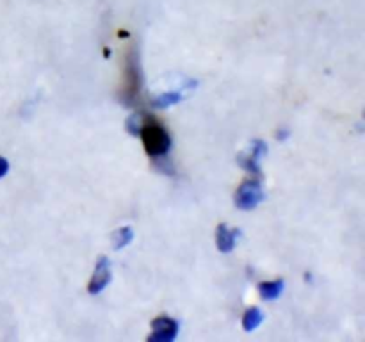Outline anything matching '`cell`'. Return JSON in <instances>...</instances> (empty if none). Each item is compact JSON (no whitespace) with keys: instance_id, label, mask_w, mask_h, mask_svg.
Masks as SVG:
<instances>
[{"instance_id":"1","label":"cell","mask_w":365,"mask_h":342,"mask_svg":"<svg viewBox=\"0 0 365 342\" xmlns=\"http://www.w3.org/2000/svg\"><path fill=\"white\" fill-rule=\"evenodd\" d=\"M139 135H141L146 153H148L150 157H153V159L168 155V152L171 150L170 134H168V130L159 123V121L155 120L143 121V127L141 130H139Z\"/></svg>"},{"instance_id":"2","label":"cell","mask_w":365,"mask_h":342,"mask_svg":"<svg viewBox=\"0 0 365 342\" xmlns=\"http://www.w3.org/2000/svg\"><path fill=\"white\" fill-rule=\"evenodd\" d=\"M264 198H266V195H264L260 177L250 178V180L242 182L235 191V207L241 210H253L262 203Z\"/></svg>"},{"instance_id":"3","label":"cell","mask_w":365,"mask_h":342,"mask_svg":"<svg viewBox=\"0 0 365 342\" xmlns=\"http://www.w3.org/2000/svg\"><path fill=\"white\" fill-rule=\"evenodd\" d=\"M180 326L175 319L166 316H160L153 319L152 333H150L148 342H173L177 338Z\"/></svg>"},{"instance_id":"4","label":"cell","mask_w":365,"mask_h":342,"mask_svg":"<svg viewBox=\"0 0 365 342\" xmlns=\"http://www.w3.org/2000/svg\"><path fill=\"white\" fill-rule=\"evenodd\" d=\"M110 278H113V271H110V260L107 256H98L95 266V273H93L91 280H89L88 292L89 294L96 296L110 284Z\"/></svg>"},{"instance_id":"5","label":"cell","mask_w":365,"mask_h":342,"mask_svg":"<svg viewBox=\"0 0 365 342\" xmlns=\"http://www.w3.org/2000/svg\"><path fill=\"white\" fill-rule=\"evenodd\" d=\"M241 232L237 228H230L228 224L221 223L216 230V246L221 253H230L237 246V239Z\"/></svg>"},{"instance_id":"6","label":"cell","mask_w":365,"mask_h":342,"mask_svg":"<svg viewBox=\"0 0 365 342\" xmlns=\"http://www.w3.org/2000/svg\"><path fill=\"white\" fill-rule=\"evenodd\" d=\"M127 96H135L139 93V88L143 84V77H141V71H139L138 63L134 59L128 61V66H127Z\"/></svg>"},{"instance_id":"7","label":"cell","mask_w":365,"mask_h":342,"mask_svg":"<svg viewBox=\"0 0 365 342\" xmlns=\"http://www.w3.org/2000/svg\"><path fill=\"white\" fill-rule=\"evenodd\" d=\"M285 281L284 280H273V281H262L259 284V294L262 296V299H267V301H273V299H278L284 292Z\"/></svg>"},{"instance_id":"8","label":"cell","mask_w":365,"mask_h":342,"mask_svg":"<svg viewBox=\"0 0 365 342\" xmlns=\"http://www.w3.org/2000/svg\"><path fill=\"white\" fill-rule=\"evenodd\" d=\"M262 321H264L262 310H260L259 306H252V309L246 310L245 316H242V328H245V331H253L262 324Z\"/></svg>"},{"instance_id":"9","label":"cell","mask_w":365,"mask_h":342,"mask_svg":"<svg viewBox=\"0 0 365 342\" xmlns=\"http://www.w3.org/2000/svg\"><path fill=\"white\" fill-rule=\"evenodd\" d=\"M182 93L180 91H170V93H163V95L155 96V98L152 100V105L155 107V109H168V107H173L177 105V103L182 102Z\"/></svg>"},{"instance_id":"10","label":"cell","mask_w":365,"mask_h":342,"mask_svg":"<svg viewBox=\"0 0 365 342\" xmlns=\"http://www.w3.org/2000/svg\"><path fill=\"white\" fill-rule=\"evenodd\" d=\"M132 239H134V230H132L130 227L118 228V230L113 234V248L116 249V252H120V249H123L125 246L130 244Z\"/></svg>"},{"instance_id":"11","label":"cell","mask_w":365,"mask_h":342,"mask_svg":"<svg viewBox=\"0 0 365 342\" xmlns=\"http://www.w3.org/2000/svg\"><path fill=\"white\" fill-rule=\"evenodd\" d=\"M237 162H239V166H241L242 170L248 171V173L257 175V177H262V167H260V160H257L255 157H252L250 153H248V155L241 153V155L237 157Z\"/></svg>"},{"instance_id":"12","label":"cell","mask_w":365,"mask_h":342,"mask_svg":"<svg viewBox=\"0 0 365 342\" xmlns=\"http://www.w3.org/2000/svg\"><path fill=\"white\" fill-rule=\"evenodd\" d=\"M125 127H127L128 134L139 135V130H141L143 127V114L141 113L132 114V116L127 120V123H125Z\"/></svg>"},{"instance_id":"13","label":"cell","mask_w":365,"mask_h":342,"mask_svg":"<svg viewBox=\"0 0 365 342\" xmlns=\"http://www.w3.org/2000/svg\"><path fill=\"white\" fill-rule=\"evenodd\" d=\"M250 155L255 157L257 160H262L264 157L267 155V145L262 141V139H255V141L252 142V152H250Z\"/></svg>"},{"instance_id":"14","label":"cell","mask_w":365,"mask_h":342,"mask_svg":"<svg viewBox=\"0 0 365 342\" xmlns=\"http://www.w3.org/2000/svg\"><path fill=\"white\" fill-rule=\"evenodd\" d=\"M7 171H9V162H7L6 157H0V178L6 177Z\"/></svg>"},{"instance_id":"15","label":"cell","mask_w":365,"mask_h":342,"mask_svg":"<svg viewBox=\"0 0 365 342\" xmlns=\"http://www.w3.org/2000/svg\"><path fill=\"white\" fill-rule=\"evenodd\" d=\"M289 135H291V130H289V128H282V130L277 132V139H280V141H285Z\"/></svg>"}]
</instances>
